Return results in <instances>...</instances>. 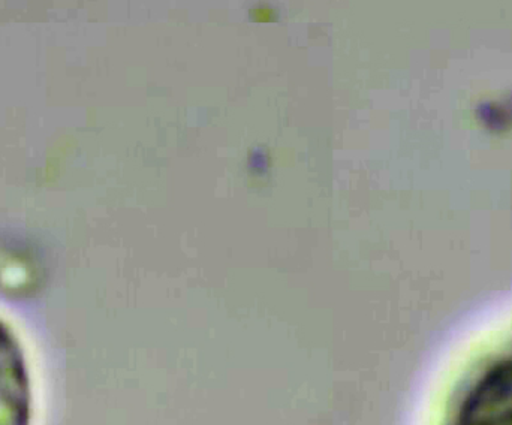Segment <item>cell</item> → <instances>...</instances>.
Here are the masks:
<instances>
[{
    "mask_svg": "<svg viewBox=\"0 0 512 425\" xmlns=\"http://www.w3.org/2000/svg\"><path fill=\"white\" fill-rule=\"evenodd\" d=\"M444 425H512V345L481 361L454 393Z\"/></svg>",
    "mask_w": 512,
    "mask_h": 425,
    "instance_id": "1",
    "label": "cell"
},
{
    "mask_svg": "<svg viewBox=\"0 0 512 425\" xmlns=\"http://www.w3.org/2000/svg\"><path fill=\"white\" fill-rule=\"evenodd\" d=\"M32 411V381L23 346L0 321V425H30Z\"/></svg>",
    "mask_w": 512,
    "mask_h": 425,
    "instance_id": "2",
    "label": "cell"
}]
</instances>
